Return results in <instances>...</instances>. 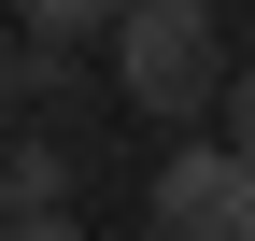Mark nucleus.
Wrapping results in <instances>:
<instances>
[{"mask_svg":"<svg viewBox=\"0 0 255 241\" xmlns=\"http://www.w3.org/2000/svg\"><path fill=\"white\" fill-rule=\"evenodd\" d=\"M227 128L255 142V57H241V71H227Z\"/></svg>","mask_w":255,"mask_h":241,"instance_id":"423d86ee","label":"nucleus"},{"mask_svg":"<svg viewBox=\"0 0 255 241\" xmlns=\"http://www.w3.org/2000/svg\"><path fill=\"white\" fill-rule=\"evenodd\" d=\"M0 227H14V170H0Z\"/></svg>","mask_w":255,"mask_h":241,"instance_id":"6e6552de","label":"nucleus"},{"mask_svg":"<svg viewBox=\"0 0 255 241\" xmlns=\"http://www.w3.org/2000/svg\"><path fill=\"white\" fill-rule=\"evenodd\" d=\"M0 170H14V213H71V142H14V156H0Z\"/></svg>","mask_w":255,"mask_h":241,"instance_id":"7ed1b4c3","label":"nucleus"},{"mask_svg":"<svg viewBox=\"0 0 255 241\" xmlns=\"http://www.w3.org/2000/svg\"><path fill=\"white\" fill-rule=\"evenodd\" d=\"M28 28H43V43H114L128 28V0H14Z\"/></svg>","mask_w":255,"mask_h":241,"instance_id":"20e7f679","label":"nucleus"},{"mask_svg":"<svg viewBox=\"0 0 255 241\" xmlns=\"http://www.w3.org/2000/svg\"><path fill=\"white\" fill-rule=\"evenodd\" d=\"M0 71H14V57H0Z\"/></svg>","mask_w":255,"mask_h":241,"instance_id":"1a4fd4ad","label":"nucleus"},{"mask_svg":"<svg viewBox=\"0 0 255 241\" xmlns=\"http://www.w3.org/2000/svg\"><path fill=\"white\" fill-rule=\"evenodd\" d=\"M71 71H85V57H71V43H43V28L14 43V85H28V100H71Z\"/></svg>","mask_w":255,"mask_h":241,"instance_id":"39448f33","label":"nucleus"},{"mask_svg":"<svg viewBox=\"0 0 255 241\" xmlns=\"http://www.w3.org/2000/svg\"><path fill=\"white\" fill-rule=\"evenodd\" d=\"M114 100L156 114V128H184V114L227 100V28H213V0H128V28H114Z\"/></svg>","mask_w":255,"mask_h":241,"instance_id":"f257e3e1","label":"nucleus"},{"mask_svg":"<svg viewBox=\"0 0 255 241\" xmlns=\"http://www.w3.org/2000/svg\"><path fill=\"white\" fill-rule=\"evenodd\" d=\"M142 227L156 241H255V142H184V156H156L142 185Z\"/></svg>","mask_w":255,"mask_h":241,"instance_id":"f03ea898","label":"nucleus"},{"mask_svg":"<svg viewBox=\"0 0 255 241\" xmlns=\"http://www.w3.org/2000/svg\"><path fill=\"white\" fill-rule=\"evenodd\" d=\"M0 241H85V227H71V213H14Z\"/></svg>","mask_w":255,"mask_h":241,"instance_id":"0eeeda50","label":"nucleus"}]
</instances>
